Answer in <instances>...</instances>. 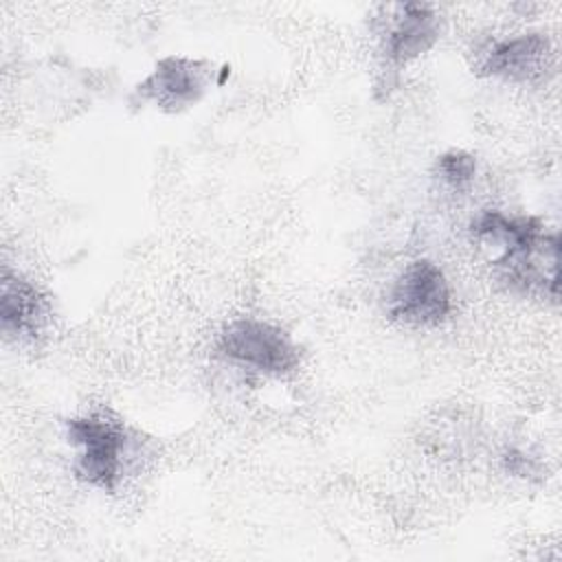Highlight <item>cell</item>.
Wrapping results in <instances>:
<instances>
[{"label": "cell", "mask_w": 562, "mask_h": 562, "mask_svg": "<svg viewBox=\"0 0 562 562\" xmlns=\"http://www.w3.org/2000/svg\"><path fill=\"white\" fill-rule=\"evenodd\" d=\"M217 353L261 375H285L299 367V347L277 325L257 318L228 323L217 338Z\"/></svg>", "instance_id": "obj_4"}, {"label": "cell", "mask_w": 562, "mask_h": 562, "mask_svg": "<svg viewBox=\"0 0 562 562\" xmlns=\"http://www.w3.org/2000/svg\"><path fill=\"white\" fill-rule=\"evenodd\" d=\"M439 40V18L430 4H393L382 20L380 33V77L378 88L389 90L397 75L417 57L428 53Z\"/></svg>", "instance_id": "obj_5"}, {"label": "cell", "mask_w": 562, "mask_h": 562, "mask_svg": "<svg viewBox=\"0 0 562 562\" xmlns=\"http://www.w3.org/2000/svg\"><path fill=\"white\" fill-rule=\"evenodd\" d=\"M50 305L46 296L9 266L2 268L0 329L7 340H35L46 327Z\"/></svg>", "instance_id": "obj_8"}, {"label": "cell", "mask_w": 562, "mask_h": 562, "mask_svg": "<svg viewBox=\"0 0 562 562\" xmlns=\"http://www.w3.org/2000/svg\"><path fill=\"white\" fill-rule=\"evenodd\" d=\"M66 439L75 452L79 481L101 492H116L132 461V435L121 417L94 411L66 422Z\"/></svg>", "instance_id": "obj_2"}, {"label": "cell", "mask_w": 562, "mask_h": 562, "mask_svg": "<svg viewBox=\"0 0 562 562\" xmlns=\"http://www.w3.org/2000/svg\"><path fill=\"white\" fill-rule=\"evenodd\" d=\"M476 239L492 248V266L503 281L522 292H542L558 299V233H547L536 217H516L485 211L472 222Z\"/></svg>", "instance_id": "obj_1"}, {"label": "cell", "mask_w": 562, "mask_h": 562, "mask_svg": "<svg viewBox=\"0 0 562 562\" xmlns=\"http://www.w3.org/2000/svg\"><path fill=\"white\" fill-rule=\"evenodd\" d=\"M437 176L452 189L465 187L476 171V160L463 149H450L437 158Z\"/></svg>", "instance_id": "obj_9"}, {"label": "cell", "mask_w": 562, "mask_h": 562, "mask_svg": "<svg viewBox=\"0 0 562 562\" xmlns=\"http://www.w3.org/2000/svg\"><path fill=\"white\" fill-rule=\"evenodd\" d=\"M213 75V64L206 59L169 55L158 59L154 70L136 83L130 101L134 105H151L154 110L178 114L206 94Z\"/></svg>", "instance_id": "obj_6"}, {"label": "cell", "mask_w": 562, "mask_h": 562, "mask_svg": "<svg viewBox=\"0 0 562 562\" xmlns=\"http://www.w3.org/2000/svg\"><path fill=\"white\" fill-rule=\"evenodd\" d=\"M452 310L446 274L430 259L411 261L386 294V314L406 327H439Z\"/></svg>", "instance_id": "obj_3"}, {"label": "cell", "mask_w": 562, "mask_h": 562, "mask_svg": "<svg viewBox=\"0 0 562 562\" xmlns=\"http://www.w3.org/2000/svg\"><path fill=\"white\" fill-rule=\"evenodd\" d=\"M551 68V44L542 33L492 40L476 48L472 72L512 83H536Z\"/></svg>", "instance_id": "obj_7"}]
</instances>
